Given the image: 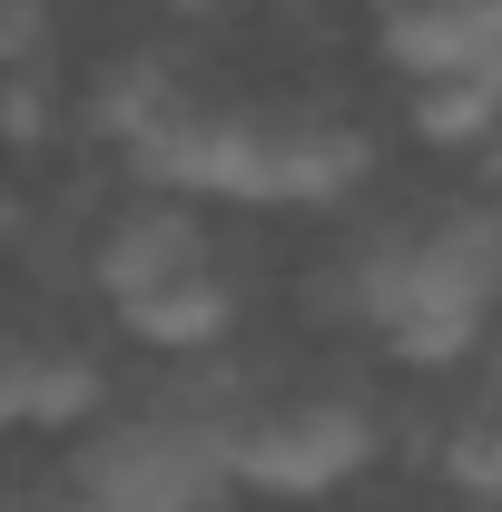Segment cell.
Listing matches in <instances>:
<instances>
[{"mask_svg": "<svg viewBox=\"0 0 502 512\" xmlns=\"http://www.w3.org/2000/svg\"><path fill=\"white\" fill-rule=\"evenodd\" d=\"M217 483H227V463H217L207 394H158L119 424H99L69 463L79 512H207Z\"/></svg>", "mask_w": 502, "mask_h": 512, "instance_id": "3", "label": "cell"}, {"mask_svg": "<svg viewBox=\"0 0 502 512\" xmlns=\"http://www.w3.org/2000/svg\"><path fill=\"white\" fill-rule=\"evenodd\" d=\"M404 128L424 148H483L502 128V60H463V69L404 79Z\"/></svg>", "mask_w": 502, "mask_h": 512, "instance_id": "9", "label": "cell"}, {"mask_svg": "<svg viewBox=\"0 0 502 512\" xmlns=\"http://www.w3.org/2000/svg\"><path fill=\"white\" fill-rule=\"evenodd\" d=\"M502 296V207L493 197H434L384 217L345 256V306L375 325V345L414 375H443L483 345V316Z\"/></svg>", "mask_w": 502, "mask_h": 512, "instance_id": "1", "label": "cell"}, {"mask_svg": "<svg viewBox=\"0 0 502 512\" xmlns=\"http://www.w3.org/2000/svg\"><path fill=\"white\" fill-rule=\"evenodd\" d=\"M30 365H40V335L30 325H0V434L30 424Z\"/></svg>", "mask_w": 502, "mask_h": 512, "instance_id": "13", "label": "cell"}, {"mask_svg": "<svg viewBox=\"0 0 502 512\" xmlns=\"http://www.w3.org/2000/svg\"><path fill=\"white\" fill-rule=\"evenodd\" d=\"M207 256V227L188 217V197H128L119 217H99V237H89V276H99V296L119 306L138 286H158V276H178Z\"/></svg>", "mask_w": 502, "mask_h": 512, "instance_id": "6", "label": "cell"}, {"mask_svg": "<svg viewBox=\"0 0 502 512\" xmlns=\"http://www.w3.org/2000/svg\"><path fill=\"white\" fill-rule=\"evenodd\" d=\"M178 89H188V69H178V60H158V50H119V60L99 69V89H89V119H99V128L128 148V138L158 119Z\"/></svg>", "mask_w": 502, "mask_h": 512, "instance_id": "11", "label": "cell"}, {"mask_svg": "<svg viewBox=\"0 0 502 512\" xmlns=\"http://www.w3.org/2000/svg\"><path fill=\"white\" fill-rule=\"evenodd\" d=\"M128 168L158 197H237V178H247V99H217V89L188 79L128 138Z\"/></svg>", "mask_w": 502, "mask_h": 512, "instance_id": "5", "label": "cell"}, {"mask_svg": "<svg viewBox=\"0 0 502 512\" xmlns=\"http://www.w3.org/2000/svg\"><path fill=\"white\" fill-rule=\"evenodd\" d=\"M434 473L473 512H502V384H483L473 404H453V424L434 434Z\"/></svg>", "mask_w": 502, "mask_h": 512, "instance_id": "10", "label": "cell"}, {"mask_svg": "<svg viewBox=\"0 0 502 512\" xmlns=\"http://www.w3.org/2000/svg\"><path fill=\"white\" fill-rule=\"evenodd\" d=\"M375 178V138L325 99H247V207H335Z\"/></svg>", "mask_w": 502, "mask_h": 512, "instance_id": "4", "label": "cell"}, {"mask_svg": "<svg viewBox=\"0 0 502 512\" xmlns=\"http://www.w3.org/2000/svg\"><path fill=\"white\" fill-rule=\"evenodd\" d=\"M99 394H109L99 355H89L79 335H40V365H30V424L69 434V424H89V414H99Z\"/></svg>", "mask_w": 502, "mask_h": 512, "instance_id": "12", "label": "cell"}, {"mask_svg": "<svg viewBox=\"0 0 502 512\" xmlns=\"http://www.w3.org/2000/svg\"><path fill=\"white\" fill-rule=\"evenodd\" d=\"M375 50L404 79L463 60H502V0H384L375 10Z\"/></svg>", "mask_w": 502, "mask_h": 512, "instance_id": "8", "label": "cell"}, {"mask_svg": "<svg viewBox=\"0 0 502 512\" xmlns=\"http://www.w3.org/2000/svg\"><path fill=\"white\" fill-rule=\"evenodd\" d=\"M0 512H79L69 483H20V493H0Z\"/></svg>", "mask_w": 502, "mask_h": 512, "instance_id": "14", "label": "cell"}, {"mask_svg": "<svg viewBox=\"0 0 502 512\" xmlns=\"http://www.w3.org/2000/svg\"><path fill=\"white\" fill-rule=\"evenodd\" d=\"M207 414H217L227 483L286 493V503H315V493L355 483L384 444L375 404L345 394V384H237V394H207Z\"/></svg>", "mask_w": 502, "mask_h": 512, "instance_id": "2", "label": "cell"}, {"mask_svg": "<svg viewBox=\"0 0 502 512\" xmlns=\"http://www.w3.org/2000/svg\"><path fill=\"white\" fill-rule=\"evenodd\" d=\"M109 316H119L138 345H158V355H217V345L237 335V286H227L217 256H197V266H178V276L119 296Z\"/></svg>", "mask_w": 502, "mask_h": 512, "instance_id": "7", "label": "cell"}]
</instances>
